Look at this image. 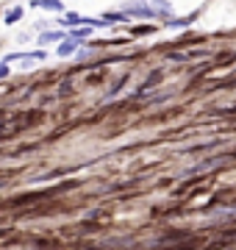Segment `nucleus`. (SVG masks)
<instances>
[{"label": "nucleus", "instance_id": "nucleus-1", "mask_svg": "<svg viewBox=\"0 0 236 250\" xmlns=\"http://www.w3.org/2000/svg\"><path fill=\"white\" fill-rule=\"evenodd\" d=\"M78 45H81V39L67 36V39H61V45H59V50H56V53L61 56V59H67V56H75V53H78Z\"/></svg>", "mask_w": 236, "mask_h": 250}, {"label": "nucleus", "instance_id": "nucleus-2", "mask_svg": "<svg viewBox=\"0 0 236 250\" xmlns=\"http://www.w3.org/2000/svg\"><path fill=\"white\" fill-rule=\"evenodd\" d=\"M125 14L128 17H153V9H150V6H145V3H131V6H128L125 9Z\"/></svg>", "mask_w": 236, "mask_h": 250}, {"label": "nucleus", "instance_id": "nucleus-3", "mask_svg": "<svg viewBox=\"0 0 236 250\" xmlns=\"http://www.w3.org/2000/svg\"><path fill=\"white\" fill-rule=\"evenodd\" d=\"M61 39H64L61 31H47V34L39 36V45H50V42H61Z\"/></svg>", "mask_w": 236, "mask_h": 250}, {"label": "nucleus", "instance_id": "nucleus-4", "mask_svg": "<svg viewBox=\"0 0 236 250\" xmlns=\"http://www.w3.org/2000/svg\"><path fill=\"white\" fill-rule=\"evenodd\" d=\"M37 6L39 9H50V11H61L64 9L61 0H37Z\"/></svg>", "mask_w": 236, "mask_h": 250}, {"label": "nucleus", "instance_id": "nucleus-5", "mask_svg": "<svg viewBox=\"0 0 236 250\" xmlns=\"http://www.w3.org/2000/svg\"><path fill=\"white\" fill-rule=\"evenodd\" d=\"M153 14H173V6L167 0H153Z\"/></svg>", "mask_w": 236, "mask_h": 250}, {"label": "nucleus", "instance_id": "nucleus-6", "mask_svg": "<svg viewBox=\"0 0 236 250\" xmlns=\"http://www.w3.org/2000/svg\"><path fill=\"white\" fill-rule=\"evenodd\" d=\"M20 17H22V6H14V9H11L9 14H6V25H14V22H17Z\"/></svg>", "mask_w": 236, "mask_h": 250}, {"label": "nucleus", "instance_id": "nucleus-7", "mask_svg": "<svg viewBox=\"0 0 236 250\" xmlns=\"http://www.w3.org/2000/svg\"><path fill=\"white\" fill-rule=\"evenodd\" d=\"M106 22H128V14H125V11H122V14L109 11V14H106Z\"/></svg>", "mask_w": 236, "mask_h": 250}, {"label": "nucleus", "instance_id": "nucleus-8", "mask_svg": "<svg viewBox=\"0 0 236 250\" xmlns=\"http://www.w3.org/2000/svg\"><path fill=\"white\" fill-rule=\"evenodd\" d=\"M64 22H67V25H78V22H81V17H78V14H67V17H64Z\"/></svg>", "mask_w": 236, "mask_h": 250}, {"label": "nucleus", "instance_id": "nucleus-9", "mask_svg": "<svg viewBox=\"0 0 236 250\" xmlns=\"http://www.w3.org/2000/svg\"><path fill=\"white\" fill-rule=\"evenodd\" d=\"M6 75H9V67H6V64H0V78H6Z\"/></svg>", "mask_w": 236, "mask_h": 250}]
</instances>
